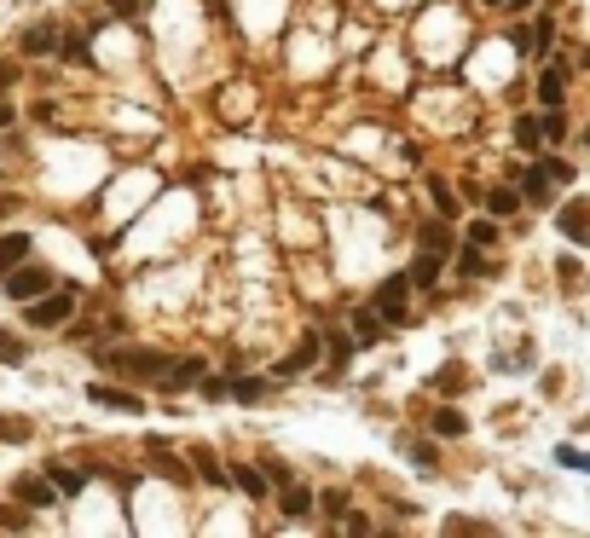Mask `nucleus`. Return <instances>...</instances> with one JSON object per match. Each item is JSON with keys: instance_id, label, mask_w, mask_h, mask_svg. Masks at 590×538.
<instances>
[{"instance_id": "obj_18", "label": "nucleus", "mask_w": 590, "mask_h": 538, "mask_svg": "<svg viewBox=\"0 0 590 538\" xmlns=\"http://www.w3.org/2000/svg\"><path fill=\"white\" fill-rule=\"evenodd\" d=\"M486 209H492V214H515V209H521V192H515V185H492V192H486Z\"/></svg>"}, {"instance_id": "obj_9", "label": "nucleus", "mask_w": 590, "mask_h": 538, "mask_svg": "<svg viewBox=\"0 0 590 538\" xmlns=\"http://www.w3.org/2000/svg\"><path fill=\"white\" fill-rule=\"evenodd\" d=\"M191 383H203V359H168V371H163L156 388H191Z\"/></svg>"}, {"instance_id": "obj_41", "label": "nucleus", "mask_w": 590, "mask_h": 538, "mask_svg": "<svg viewBox=\"0 0 590 538\" xmlns=\"http://www.w3.org/2000/svg\"><path fill=\"white\" fill-rule=\"evenodd\" d=\"M492 6H504V0H492Z\"/></svg>"}, {"instance_id": "obj_6", "label": "nucleus", "mask_w": 590, "mask_h": 538, "mask_svg": "<svg viewBox=\"0 0 590 538\" xmlns=\"http://www.w3.org/2000/svg\"><path fill=\"white\" fill-rule=\"evenodd\" d=\"M58 41H64V35H58V24H29L18 46H24L29 58H41V53H58Z\"/></svg>"}, {"instance_id": "obj_36", "label": "nucleus", "mask_w": 590, "mask_h": 538, "mask_svg": "<svg viewBox=\"0 0 590 538\" xmlns=\"http://www.w3.org/2000/svg\"><path fill=\"white\" fill-rule=\"evenodd\" d=\"M562 463H567V469H590V457H585V452H573V446H562Z\"/></svg>"}, {"instance_id": "obj_31", "label": "nucleus", "mask_w": 590, "mask_h": 538, "mask_svg": "<svg viewBox=\"0 0 590 538\" xmlns=\"http://www.w3.org/2000/svg\"><path fill=\"white\" fill-rule=\"evenodd\" d=\"M0 359H6V365H18V359H24V347H18V336H6V330H0Z\"/></svg>"}, {"instance_id": "obj_28", "label": "nucleus", "mask_w": 590, "mask_h": 538, "mask_svg": "<svg viewBox=\"0 0 590 538\" xmlns=\"http://www.w3.org/2000/svg\"><path fill=\"white\" fill-rule=\"evenodd\" d=\"M492 237H498V226H492V220H475V226H469V244H492Z\"/></svg>"}, {"instance_id": "obj_4", "label": "nucleus", "mask_w": 590, "mask_h": 538, "mask_svg": "<svg viewBox=\"0 0 590 538\" xmlns=\"http://www.w3.org/2000/svg\"><path fill=\"white\" fill-rule=\"evenodd\" d=\"M41 290H53V273H46V266H12V273H6V295H12V302H35V295Z\"/></svg>"}, {"instance_id": "obj_33", "label": "nucleus", "mask_w": 590, "mask_h": 538, "mask_svg": "<svg viewBox=\"0 0 590 538\" xmlns=\"http://www.w3.org/2000/svg\"><path fill=\"white\" fill-rule=\"evenodd\" d=\"M203 394H209V400H226V394H232V376H215V383H203Z\"/></svg>"}, {"instance_id": "obj_23", "label": "nucleus", "mask_w": 590, "mask_h": 538, "mask_svg": "<svg viewBox=\"0 0 590 538\" xmlns=\"http://www.w3.org/2000/svg\"><path fill=\"white\" fill-rule=\"evenodd\" d=\"M354 336H359V342H382V319H371V307L354 313Z\"/></svg>"}, {"instance_id": "obj_25", "label": "nucleus", "mask_w": 590, "mask_h": 538, "mask_svg": "<svg viewBox=\"0 0 590 538\" xmlns=\"http://www.w3.org/2000/svg\"><path fill=\"white\" fill-rule=\"evenodd\" d=\"M197 474H203V481H215V486H232V481H226V469L215 463V452H203V446H197Z\"/></svg>"}, {"instance_id": "obj_39", "label": "nucleus", "mask_w": 590, "mask_h": 538, "mask_svg": "<svg viewBox=\"0 0 590 538\" xmlns=\"http://www.w3.org/2000/svg\"><path fill=\"white\" fill-rule=\"evenodd\" d=\"M504 6H515V12H527V6H538V0H504Z\"/></svg>"}, {"instance_id": "obj_40", "label": "nucleus", "mask_w": 590, "mask_h": 538, "mask_svg": "<svg viewBox=\"0 0 590 538\" xmlns=\"http://www.w3.org/2000/svg\"><path fill=\"white\" fill-rule=\"evenodd\" d=\"M6 209H12V203H0V214H6Z\"/></svg>"}, {"instance_id": "obj_2", "label": "nucleus", "mask_w": 590, "mask_h": 538, "mask_svg": "<svg viewBox=\"0 0 590 538\" xmlns=\"http://www.w3.org/2000/svg\"><path fill=\"white\" fill-rule=\"evenodd\" d=\"M70 313H75V290H53V295H35V302H29V313H24V324L29 330H64L70 324Z\"/></svg>"}, {"instance_id": "obj_29", "label": "nucleus", "mask_w": 590, "mask_h": 538, "mask_svg": "<svg viewBox=\"0 0 590 538\" xmlns=\"http://www.w3.org/2000/svg\"><path fill=\"white\" fill-rule=\"evenodd\" d=\"M0 440H29V423H18V417H0Z\"/></svg>"}, {"instance_id": "obj_24", "label": "nucleus", "mask_w": 590, "mask_h": 538, "mask_svg": "<svg viewBox=\"0 0 590 538\" xmlns=\"http://www.w3.org/2000/svg\"><path fill=\"white\" fill-rule=\"evenodd\" d=\"M307 510H313V493H307V486H290V493H284V515H295V521H301Z\"/></svg>"}, {"instance_id": "obj_27", "label": "nucleus", "mask_w": 590, "mask_h": 538, "mask_svg": "<svg viewBox=\"0 0 590 538\" xmlns=\"http://www.w3.org/2000/svg\"><path fill=\"white\" fill-rule=\"evenodd\" d=\"M58 53H64V58H70V65H87V58H93L82 35H70V41H58Z\"/></svg>"}, {"instance_id": "obj_37", "label": "nucleus", "mask_w": 590, "mask_h": 538, "mask_svg": "<svg viewBox=\"0 0 590 538\" xmlns=\"http://www.w3.org/2000/svg\"><path fill=\"white\" fill-rule=\"evenodd\" d=\"M0 128H12V105H6V93H0Z\"/></svg>"}, {"instance_id": "obj_12", "label": "nucleus", "mask_w": 590, "mask_h": 538, "mask_svg": "<svg viewBox=\"0 0 590 538\" xmlns=\"http://www.w3.org/2000/svg\"><path fill=\"white\" fill-rule=\"evenodd\" d=\"M29 249H35V244H29V232H6V237H0V273H12L18 261H29Z\"/></svg>"}, {"instance_id": "obj_10", "label": "nucleus", "mask_w": 590, "mask_h": 538, "mask_svg": "<svg viewBox=\"0 0 590 538\" xmlns=\"http://www.w3.org/2000/svg\"><path fill=\"white\" fill-rule=\"evenodd\" d=\"M562 93H567V65H550L545 75H538V105L555 110V105H562Z\"/></svg>"}, {"instance_id": "obj_1", "label": "nucleus", "mask_w": 590, "mask_h": 538, "mask_svg": "<svg viewBox=\"0 0 590 538\" xmlns=\"http://www.w3.org/2000/svg\"><path fill=\"white\" fill-rule=\"evenodd\" d=\"M105 365L127 376V383H163L168 354H156V347H116V354H105Z\"/></svg>"}, {"instance_id": "obj_16", "label": "nucleus", "mask_w": 590, "mask_h": 538, "mask_svg": "<svg viewBox=\"0 0 590 538\" xmlns=\"http://www.w3.org/2000/svg\"><path fill=\"white\" fill-rule=\"evenodd\" d=\"M515 145H521V151H538V145H545V116H521V122H515Z\"/></svg>"}, {"instance_id": "obj_20", "label": "nucleus", "mask_w": 590, "mask_h": 538, "mask_svg": "<svg viewBox=\"0 0 590 538\" xmlns=\"http://www.w3.org/2000/svg\"><path fill=\"white\" fill-rule=\"evenodd\" d=\"M428 197H435V203H440V214H445V220H452V214H457V197H452V185H445V180H440V174H428Z\"/></svg>"}, {"instance_id": "obj_15", "label": "nucleus", "mask_w": 590, "mask_h": 538, "mask_svg": "<svg viewBox=\"0 0 590 538\" xmlns=\"http://www.w3.org/2000/svg\"><path fill=\"white\" fill-rule=\"evenodd\" d=\"M266 394H273V383H266V376H232V400L255 405V400H266Z\"/></svg>"}, {"instance_id": "obj_21", "label": "nucleus", "mask_w": 590, "mask_h": 538, "mask_svg": "<svg viewBox=\"0 0 590 538\" xmlns=\"http://www.w3.org/2000/svg\"><path fill=\"white\" fill-rule=\"evenodd\" d=\"M457 273H469V278H486V273H492L486 255H481V244H469L464 255H457Z\"/></svg>"}, {"instance_id": "obj_30", "label": "nucleus", "mask_w": 590, "mask_h": 538, "mask_svg": "<svg viewBox=\"0 0 590 538\" xmlns=\"http://www.w3.org/2000/svg\"><path fill=\"white\" fill-rule=\"evenodd\" d=\"M545 174H550V180H555V185H567V180H573V168L562 163V156H545Z\"/></svg>"}, {"instance_id": "obj_35", "label": "nucleus", "mask_w": 590, "mask_h": 538, "mask_svg": "<svg viewBox=\"0 0 590 538\" xmlns=\"http://www.w3.org/2000/svg\"><path fill=\"white\" fill-rule=\"evenodd\" d=\"M12 82H18V65H12V58H0V93H6Z\"/></svg>"}, {"instance_id": "obj_19", "label": "nucleus", "mask_w": 590, "mask_h": 538, "mask_svg": "<svg viewBox=\"0 0 590 538\" xmlns=\"http://www.w3.org/2000/svg\"><path fill=\"white\" fill-rule=\"evenodd\" d=\"M226 481H237L249 498H266V474H261V469H249V463H237V469L226 474Z\"/></svg>"}, {"instance_id": "obj_34", "label": "nucleus", "mask_w": 590, "mask_h": 538, "mask_svg": "<svg viewBox=\"0 0 590 538\" xmlns=\"http://www.w3.org/2000/svg\"><path fill=\"white\" fill-rule=\"evenodd\" d=\"M0 527H29V503L24 510H0Z\"/></svg>"}, {"instance_id": "obj_5", "label": "nucleus", "mask_w": 590, "mask_h": 538, "mask_svg": "<svg viewBox=\"0 0 590 538\" xmlns=\"http://www.w3.org/2000/svg\"><path fill=\"white\" fill-rule=\"evenodd\" d=\"M12 493H18L29 510H46V503H58L64 493L53 486V474H18V486H12Z\"/></svg>"}, {"instance_id": "obj_17", "label": "nucleus", "mask_w": 590, "mask_h": 538, "mask_svg": "<svg viewBox=\"0 0 590 538\" xmlns=\"http://www.w3.org/2000/svg\"><path fill=\"white\" fill-rule=\"evenodd\" d=\"M417 249H435V255H445V249H452V232H445V220H428V226L417 232Z\"/></svg>"}, {"instance_id": "obj_22", "label": "nucleus", "mask_w": 590, "mask_h": 538, "mask_svg": "<svg viewBox=\"0 0 590 538\" xmlns=\"http://www.w3.org/2000/svg\"><path fill=\"white\" fill-rule=\"evenodd\" d=\"M469 423H464V411H452V405H440L435 411V434H464Z\"/></svg>"}, {"instance_id": "obj_38", "label": "nucleus", "mask_w": 590, "mask_h": 538, "mask_svg": "<svg viewBox=\"0 0 590 538\" xmlns=\"http://www.w3.org/2000/svg\"><path fill=\"white\" fill-rule=\"evenodd\" d=\"M134 6H139V0H110V12H122V18H127Z\"/></svg>"}, {"instance_id": "obj_13", "label": "nucleus", "mask_w": 590, "mask_h": 538, "mask_svg": "<svg viewBox=\"0 0 590 538\" xmlns=\"http://www.w3.org/2000/svg\"><path fill=\"white\" fill-rule=\"evenodd\" d=\"M555 220H562V232L573 237V244H590V209H585V203H567Z\"/></svg>"}, {"instance_id": "obj_42", "label": "nucleus", "mask_w": 590, "mask_h": 538, "mask_svg": "<svg viewBox=\"0 0 590 538\" xmlns=\"http://www.w3.org/2000/svg\"><path fill=\"white\" fill-rule=\"evenodd\" d=\"M585 145H590V134H585Z\"/></svg>"}, {"instance_id": "obj_14", "label": "nucleus", "mask_w": 590, "mask_h": 538, "mask_svg": "<svg viewBox=\"0 0 590 538\" xmlns=\"http://www.w3.org/2000/svg\"><path fill=\"white\" fill-rule=\"evenodd\" d=\"M550 185H555V180L545 174V163H533L527 174H521V197H527V203H545V197H550Z\"/></svg>"}, {"instance_id": "obj_8", "label": "nucleus", "mask_w": 590, "mask_h": 538, "mask_svg": "<svg viewBox=\"0 0 590 538\" xmlns=\"http://www.w3.org/2000/svg\"><path fill=\"white\" fill-rule=\"evenodd\" d=\"M405 278L417 284V290H435V284H440V255H435V249H417V261L405 266Z\"/></svg>"}, {"instance_id": "obj_11", "label": "nucleus", "mask_w": 590, "mask_h": 538, "mask_svg": "<svg viewBox=\"0 0 590 538\" xmlns=\"http://www.w3.org/2000/svg\"><path fill=\"white\" fill-rule=\"evenodd\" d=\"M318 347H325V342H318V330H307V336H301V347H295V354L278 365V376H301V371H307L313 359H318Z\"/></svg>"}, {"instance_id": "obj_26", "label": "nucleus", "mask_w": 590, "mask_h": 538, "mask_svg": "<svg viewBox=\"0 0 590 538\" xmlns=\"http://www.w3.org/2000/svg\"><path fill=\"white\" fill-rule=\"evenodd\" d=\"M46 474H53V486H58L64 498H75V493H82V474H75V469H46Z\"/></svg>"}, {"instance_id": "obj_32", "label": "nucleus", "mask_w": 590, "mask_h": 538, "mask_svg": "<svg viewBox=\"0 0 590 538\" xmlns=\"http://www.w3.org/2000/svg\"><path fill=\"white\" fill-rule=\"evenodd\" d=\"M411 463H423V469H435V446H428V440H417V446H411Z\"/></svg>"}, {"instance_id": "obj_7", "label": "nucleus", "mask_w": 590, "mask_h": 538, "mask_svg": "<svg viewBox=\"0 0 590 538\" xmlns=\"http://www.w3.org/2000/svg\"><path fill=\"white\" fill-rule=\"evenodd\" d=\"M87 400H93V405H110V411H145V405H139V394L110 388V383H93V388H87Z\"/></svg>"}, {"instance_id": "obj_3", "label": "nucleus", "mask_w": 590, "mask_h": 538, "mask_svg": "<svg viewBox=\"0 0 590 538\" xmlns=\"http://www.w3.org/2000/svg\"><path fill=\"white\" fill-rule=\"evenodd\" d=\"M405 290H411V278H405V273H400V278H388V284H382V290H376L371 313H388V324H411V319H417V313L405 307Z\"/></svg>"}]
</instances>
